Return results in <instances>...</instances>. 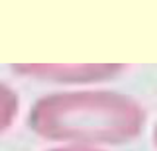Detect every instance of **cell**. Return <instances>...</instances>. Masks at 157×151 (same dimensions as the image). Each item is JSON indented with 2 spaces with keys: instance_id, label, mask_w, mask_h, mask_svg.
Listing matches in <instances>:
<instances>
[{
  "instance_id": "1",
  "label": "cell",
  "mask_w": 157,
  "mask_h": 151,
  "mask_svg": "<svg viewBox=\"0 0 157 151\" xmlns=\"http://www.w3.org/2000/svg\"><path fill=\"white\" fill-rule=\"evenodd\" d=\"M31 128L51 140L122 143L134 139L143 113L128 97L113 93H66L39 100L31 110Z\"/></svg>"
},
{
  "instance_id": "2",
  "label": "cell",
  "mask_w": 157,
  "mask_h": 151,
  "mask_svg": "<svg viewBox=\"0 0 157 151\" xmlns=\"http://www.w3.org/2000/svg\"><path fill=\"white\" fill-rule=\"evenodd\" d=\"M17 69L23 74L45 77L59 82H91L102 80L116 74L117 65H20Z\"/></svg>"
},
{
  "instance_id": "3",
  "label": "cell",
  "mask_w": 157,
  "mask_h": 151,
  "mask_svg": "<svg viewBox=\"0 0 157 151\" xmlns=\"http://www.w3.org/2000/svg\"><path fill=\"white\" fill-rule=\"evenodd\" d=\"M17 96L11 88L0 83V133L11 126L16 114H17Z\"/></svg>"
},
{
  "instance_id": "4",
  "label": "cell",
  "mask_w": 157,
  "mask_h": 151,
  "mask_svg": "<svg viewBox=\"0 0 157 151\" xmlns=\"http://www.w3.org/2000/svg\"><path fill=\"white\" fill-rule=\"evenodd\" d=\"M49 151H99L94 148H88V146H80V145H74V146H63V148H54Z\"/></svg>"
},
{
  "instance_id": "5",
  "label": "cell",
  "mask_w": 157,
  "mask_h": 151,
  "mask_svg": "<svg viewBox=\"0 0 157 151\" xmlns=\"http://www.w3.org/2000/svg\"><path fill=\"white\" fill-rule=\"evenodd\" d=\"M154 140H155V143H157V128H155V133H154Z\"/></svg>"
}]
</instances>
